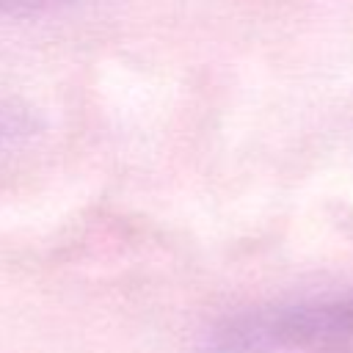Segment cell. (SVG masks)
Instances as JSON below:
<instances>
[{
	"label": "cell",
	"instance_id": "obj_1",
	"mask_svg": "<svg viewBox=\"0 0 353 353\" xmlns=\"http://www.w3.org/2000/svg\"><path fill=\"white\" fill-rule=\"evenodd\" d=\"M0 3H17V0H0ZM22 3H36V0H22Z\"/></svg>",
	"mask_w": 353,
	"mask_h": 353
}]
</instances>
